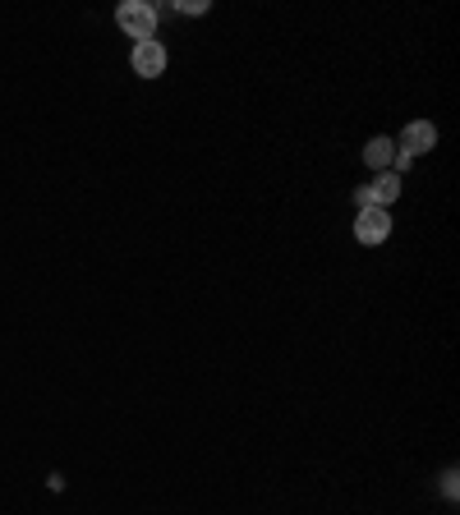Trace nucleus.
Listing matches in <instances>:
<instances>
[{
	"instance_id": "obj_1",
	"label": "nucleus",
	"mask_w": 460,
	"mask_h": 515,
	"mask_svg": "<svg viewBox=\"0 0 460 515\" xmlns=\"http://www.w3.org/2000/svg\"><path fill=\"white\" fill-rule=\"evenodd\" d=\"M115 23H120L134 42H152V37H157V10H152L148 0H125V5L115 10Z\"/></svg>"
},
{
	"instance_id": "obj_2",
	"label": "nucleus",
	"mask_w": 460,
	"mask_h": 515,
	"mask_svg": "<svg viewBox=\"0 0 460 515\" xmlns=\"http://www.w3.org/2000/svg\"><path fill=\"white\" fill-rule=\"evenodd\" d=\"M396 198H401V175H396V171H378V175H373V180H368L364 189L355 194V203H359V207H391Z\"/></svg>"
},
{
	"instance_id": "obj_3",
	"label": "nucleus",
	"mask_w": 460,
	"mask_h": 515,
	"mask_svg": "<svg viewBox=\"0 0 460 515\" xmlns=\"http://www.w3.org/2000/svg\"><path fill=\"white\" fill-rule=\"evenodd\" d=\"M391 235V212L387 207H359V217H355V240L359 244H387Z\"/></svg>"
},
{
	"instance_id": "obj_4",
	"label": "nucleus",
	"mask_w": 460,
	"mask_h": 515,
	"mask_svg": "<svg viewBox=\"0 0 460 515\" xmlns=\"http://www.w3.org/2000/svg\"><path fill=\"white\" fill-rule=\"evenodd\" d=\"M437 148V129H433V120H410V125L401 129V138H396V152L401 157H424V152H433Z\"/></svg>"
},
{
	"instance_id": "obj_5",
	"label": "nucleus",
	"mask_w": 460,
	"mask_h": 515,
	"mask_svg": "<svg viewBox=\"0 0 460 515\" xmlns=\"http://www.w3.org/2000/svg\"><path fill=\"white\" fill-rule=\"evenodd\" d=\"M129 69H134L138 79H161V74H166V46H161L157 37H152V42H134Z\"/></svg>"
},
{
	"instance_id": "obj_6",
	"label": "nucleus",
	"mask_w": 460,
	"mask_h": 515,
	"mask_svg": "<svg viewBox=\"0 0 460 515\" xmlns=\"http://www.w3.org/2000/svg\"><path fill=\"white\" fill-rule=\"evenodd\" d=\"M364 161H368V166H373V171H391V166H396V138H387V134L368 138Z\"/></svg>"
}]
</instances>
